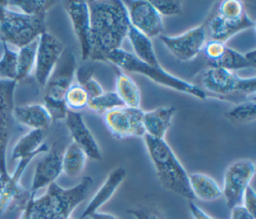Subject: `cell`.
<instances>
[{"label":"cell","instance_id":"1","mask_svg":"<svg viewBox=\"0 0 256 219\" xmlns=\"http://www.w3.org/2000/svg\"><path fill=\"white\" fill-rule=\"evenodd\" d=\"M91 27L89 60L106 62L110 53L121 48L130 22L123 1H88Z\"/></svg>","mask_w":256,"mask_h":219},{"label":"cell","instance_id":"2","mask_svg":"<svg viewBox=\"0 0 256 219\" xmlns=\"http://www.w3.org/2000/svg\"><path fill=\"white\" fill-rule=\"evenodd\" d=\"M143 138L162 187L189 202L194 201L189 185V174L165 139H156L149 135Z\"/></svg>","mask_w":256,"mask_h":219},{"label":"cell","instance_id":"3","mask_svg":"<svg viewBox=\"0 0 256 219\" xmlns=\"http://www.w3.org/2000/svg\"><path fill=\"white\" fill-rule=\"evenodd\" d=\"M93 186V179L85 176L80 183L71 188H63L56 182L48 186L47 192L33 198L29 219H65L82 203Z\"/></svg>","mask_w":256,"mask_h":219},{"label":"cell","instance_id":"4","mask_svg":"<svg viewBox=\"0 0 256 219\" xmlns=\"http://www.w3.org/2000/svg\"><path fill=\"white\" fill-rule=\"evenodd\" d=\"M195 83L206 97L232 101L236 104L254 99L256 93L255 76L243 78L236 73L217 67H207L195 78Z\"/></svg>","mask_w":256,"mask_h":219},{"label":"cell","instance_id":"5","mask_svg":"<svg viewBox=\"0 0 256 219\" xmlns=\"http://www.w3.org/2000/svg\"><path fill=\"white\" fill-rule=\"evenodd\" d=\"M202 25L207 41L226 43L237 33L254 28L255 22L248 15L242 1L226 0L214 4Z\"/></svg>","mask_w":256,"mask_h":219},{"label":"cell","instance_id":"6","mask_svg":"<svg viewBox=\"0 0 256 219\" xmlns=\"http://www.w3.org/2000/svg\"><path fill=\"white\" fill-rule=\"evenodd\" d=\"M120 69L121 71L128 73H138L146 76L147 78L153 80L155 83L162 85L167 88H171L181 93L189 94L193 97H196L200 100H206L207 97L203 91H201L196 85L185 81L177 76H174L164 70L161 66L154 67L149 64H146L139 60L132 53L125 51L120 48L112 53H110L107 57V61Z\"/></svg>","mask_w":256,"mask_h":219},{"label":"cell","instance_id":"7","mask_svg":"<svg viewBox=\"0 0 256 219\" xmlns=\"http://www.w3.org/2000/svg\"><path fill=\"white\" fill-rule=\"evenodd\" d=\"M46 14L26 15L7 7L0 29V42L19 49L38 39L47 31Z\"/></svg>","mask_w":256,"mask_h":219},{"label":"cell","instance_id":"8","mask_svg":"<svg viewBox=\"0 0 256 219\" xmlns=\"http://www.w3.org/2000/svg\"><path fill=\"white\" fill-rule=\"evenodd\" d=\"M18 82L0 80V178L6 181L10 173L7 167V149L12 135L14 92Z\"/></svg>","mask_w":256,"mask_h":219},{"label":"cell","instance_id":"9","mask_svg":"<svg viewBox=\"0 0 256 219\" xmlns=\"http://www.w3.org/2000/svg\"><path fill=\"white\" fill-rule=\"evenodd\" d=\"M255 163L240 159L230 164L224 174L222 193L229 209L241 204L242 196L255 175Z\"/></svg>","mask_w":256,"mask_h":219},{"label":"cell","instance_id":"10","mask_svg":"<svg viewBox=\"0 0 256 219\" xmlns=\"http://www.w3.org/2000/svg\"><path fill=\"white\" fill-rule=\"evenodd\" d=\"M103 116L107 129L117 139L144 137L146 134L143 124L144 111L141 108L123 106L113 109Z\"/></svg>","mask_w":256,"mask_h":219},{"label":"cell","instance_id":"11","mask_svg":"<svg viewBox=\"0 0 256 219\" xmlns=\"http://www.w3.org/2000/svg\"><path fill=\"white\" fill-rule=\"evenodd\" d=\"M169 52L179 61L187 62L196 58L207 42L203 25L194 27L177 36H159Z\"/></svg>","mask_w":256,"mask_h":219},{"label":"cell","instance_id":"12","mask_svg":"<svg viewBox=\"0 0 256 219\" xmlns=\"http://www.w3.org/2000/svg\"><path fill=\"white\" fill-rule=\"evenodd\" d=\"M131 26L149 37H159L164 32L162 16L157 12L150 0L123 1Z\"/></svg>","mask_w":256,"mask_h":219},{"label":"cell","instance_id":"13","mask_svg":"<svg viewBox=\"0 0 256 219\" xmlns=\"http://www.w3.org/2000/svg\"><path fill=\"white\" fill-rule=\"evenodd\" d=\"M64 51L61 41L48 31L39 37L34 75L40 86H46Z\"/></svg>","mask_w":256,"mask_h":219},{"label":"cell","instance_id":"14","mask_svg":"<svg viewBox=\"0 0 256 219\" xmlns=\"http://www.w3.org/2000/svg\"><path fill=\"white\" fill-rule=\"evenodd\" d=\"M34 158L29 157L18 161V165L9 178L3 182L0 193V218L7 209L24 210L30 201L32 194L20 184L21 177Z\"/></svg>","mask_w":256,"mask_h":219},{"label":"cell","instance_id":"15","mask_svg":"<svg viewBox=\"0 0 256 219\" xmlns=\"http://www.w3.org/2000/svg\"><path fill=\"white\" fill-rule=\"evenodd\" d=\"M75 73L76 59L71 52L64 51L54 69V72L44 87V97L53 100L64 101L67 91L73 85Z\"/></svg>","mask_w":256,"mask_h":219},{"label":"cell","instance_id":"16","mask_svg":"<svg viewBox=\"0 0 256 219\" xmlns=\"http://www.w3.org/2000/svg\"><path fill=\"white\" fill-rule=\"evenodd\" d=\"M65 8L81 47L82 60L87 61L91 53V27L88 3L86 1H68L65 3Z\"/></svg>","mask_w":256,"mask_h":219},{"label":"cell","instance_id":"17","mask_svg":"<svg viewBox=\"0 0 256 219\" xmlns=\"http://www.w3.org/2000/svg\"><path fill=\"white\" fill-rule=\"evenodd\" d=\"M65 121L72 137V142L84 151L87 158L95 161H101L103 156L98 142L87 127L82 114L79 112L68 111Z\"/></svg>","mask_w":256,"mask_h":219},{"label":"cell","instance_id":"18","mask_svg":"<svg viewBox=\"0 0 256 219\" xmlns=\"http://www.w3.org/2000/svg\"><path fill=\"white\" fill-rule=\"evenodd\" d=\"M62 157L63 154L55 148H51L45 153L35 167L30 190L31 193L36 194L38 190L56 182L63 173Z\"/></svg>","mask_w":256,"mask_h":219},{"label":"cell","instance_id":"19","mask_svg":"<svg viewBox=\"0 0 256 219\" xmlns=\"http://www.w3.org/2000/svg\"><path fill=\"white\" fill-rule=\"evenodd\" d=\"M127 175V171L124 167H117L112 170L100 188L97 190L95 195L90 200L86 209L81 215V219L89 217L91 214L97 212L103 205H105L118 190L120 185L123 183Z\"/></svg>","mask_w":256,"mask_h":219},{"label":"cell","instance_id":"20","mask_svg":"<svg viewBox=\"0 0 256 219\" xmlns=\"http://www.w3.org/2000/svg\"><path fill=\"white\" fill-rule=\"evenodd\" d=\"M48 130H30L23 135L14 145L11 152V161L25 158H36L41 153H46L50 148L45 143Z\"/></svg>","mask_w":256,"mask_h":219},{"label":"cell","instance_id":"21","mask_svg":"<svg viewBox=\"0 0 256 219\" xmlns=\"http://www.w3.org/2000/svg\"><path fill=\"white\" fill-rule=\"evenodd\" d=\"M13 117L15 122L30 130H48L53 122L45 106L40 103L15 106Z\"/></svg>","mask_w":256,"mask_h":219},{"label":"cell","instance_id":"22","mask_svg":"<svg viewBox=\"0 0 256 219\" xmlns=\"http://www.w3.org/2000/svg\"><path fill=\"white\" fill-rule=\"evenodd\" d=\"M177 109L174 106H163L150 111H144L143 124L146 134L156 139H165Z\"/></svg>","mask_w":256,"mask_h":219},{"label":"cell","instance_id":"23","mask_svg":"<svg viewBox=\"0 0 256 219\" xmlns=\"http://www.w3.org/2000/svg\"><path fill=\"white\" fill-rule=\"evenodd\" d=\"M188 177L189 185L195 199L212 202L223 197L222 188L209 175L197 172L189 174Z\"/></svg>","mask_w":256,"mask_h":219},{"label":"cell","instance_id":"24","mask_svg":"<svg viewBox=\"0 0 256 219\" xmlns=\"http://www.w3.org/2000/svg\"><path fill=\"white\" fill-rule=\"evenodd\" d=\"M127 38L134 50L136 56L142 62L154 67H160V62L156 56L153 43L149 37L135 29L133 26L129 27Z\"/></svg>","mask_w":256,"mask_h":219},{"label":"cell","instance_id":"25","mask_svg":"<svg viewBox=\"0 0 256 219\" xmlns=\"http://www.w3.org/2000/svg\"><path fill=\"white\" fill-rule=\"evenodd\" d=\"M116 94L125 107L140 108L141 90L137 83L125 72L116 70Z\"/></svg>","mask_w":256,"mask_h":219},{"label":"cell","instance_id":"26","mask_svg":"<svg viewBox=\"0 0 256 219\" xmlns=\"http://www.w3.org/2000/svg\"><path fill=\"white\" fill-rule=\"evenodd\" d=\"M84 151L75 143L71 142L62 157L63 173L70 178H76L82 174L87 162Z\"/></svg>","mask_w":256,"mask_h":219},{"label":"cell","instance_id":"27","mask_svg":"<svg viewBox=\"0 0 256 219\" xmlns=\"http://www.w3.org/2000/svg\"><path fill=\"white\" fill-rule=\"evenodd\" d=\"M38 43L39 38L17 50V82L27 79L34 72Z\"/></svg>","mask_w":256,"mask_h":219},{"label":"cell","instance_id":"28","mask_svg":"<svg viewBox=\"0 0 256 219\" xmlns=\"http://www.w3.org/2000/svg\"><path fill=\"white\" fill-rule=\"evenodd\" d=\"M208 67H217V68H223L229 71L234 70H240V69H250L255 68L245 57L244 54L229 48L228 46L225 47L222 55L211 65Z\"/></svg>","mask_w":256,"mask_h":219},{"label":"cell","instance_id":"29","mask_svg":"<svg viewBox=\"0 0 256 219\" xmlns=\"http://www.w3.org/2000/svg\"><path fill=\"white\" fill-rule=\"evenodd\" d=\"M3 46V54L0 58V80L1 81H16L17 82V50L1 42Z\"/></svg>","mask_w":256,"mask_h":219},{"label":"cell","instance_id":"30","mask_svg":"<svg viewBox=\"0 0 256 219\" xmlns=\"http://www.w3.org/2000/svg\"><path fill=\"white\" fill-rule=\"evenodd\" d=\"M225 116L229 120L237 123L254 122L256 119L255 98L236 104L234 107L226 112Z\"/></svg>","mask_w":256,"mask_h":219},{"label":"cell","instance_id":"31","mask_svg":"<svg viewBox=\"0 0 256 219\" xmlns=\"http://www.w3.org/2000/svg\"><path fill=\"white\" fill-rule=\"evenodd\" d=\"M123 103L116 92H104L102 95L90 99L87 105L91 111L98 114H105L113 109L123 107Z\"/></svg>","mask_w":256,"mask_h":219},{"label":"cell","instance_id":"32","mask_svg":"<svg viewBox=\"0 0 256 219\" xmlns=\"http://www.w3.org/2000/svg\"><path fill=\"white\" fill-rule=\"evenodd\" d=\"M65 104L69 111L79 112L87 108L89 97L82 86L73 84L65 95Z\"/></svg>","mask_w":256,"mask_h":219},{"label":"cell","instance_id":"33","mask_svg":"<svg viewBox=\"0 0 256 219\" xmlns=\"http://www.w3.org/2000/svg\"><path fill=\"white\" fill-rule=\"evenodd\" d=\"M6 5L9 9L26 15H38L41 13H47L51 3L44 0L6 1Z\"/></svg>","mask_w":256,"mask_h":219},{"label":"cell","instance_id":"34","mask_svg":"<svg viewBox=\"0 0 256 219\" xmlns=\"http://www.w3.org/2000/svg\"><path fill=\"white\" fill-rule=\"evenodd\" d=\"M43 105L47 109L52 121H63L66 119L69 110L65 104V101H58L44 97Z\"/></svg>","mask_w":256,"mask_h":219},{"label":"cell","instance_id":"35","mask_svg":"<svg viewBox=\"0 0 256 219\" xmlns=\"http://www.w3.org/2000/svg\"><path fill=\"white\" fill-rule=\"evenodd\" d=\"M150 2L161 16H177L183 12L182 3L180 1L150 0Z\"/></svg>","mask_w":256,"mask_h":219},{"label":"cell","instance_id":"36","mask_svg":"<svg viewBox=\"0 0 256 219\" xmlns=\"http://www.w3.org/2000/svg\"><path fill=\"white\" fill-rule=\"evenodd\" d=\"M134 219H165L158 208L152 205H138L127 211Z\"/></svg>","mask_w":256,"mask_h":219},{"label":"cell","instance_id":"37","mask_svg":"<svg viewBox=\"0 0 256 219\" xmlns=\"http://www.w3.org/2000/svg\"><path fill=\"white\" fill-rule=\"evenodd\" d=\"M79 85L84 88V90L86 91V93L89 97V100L96 98L105 92L103 87L101 86V84L94 77L88 78L87 80H85L83 83H81Z\"/></svg>","mask_w":256,"mask_h":219},{"label":"cell","instance_id":"38","mask_svg":"<svg viewBox=\"0 0 256 219\" xmlns=\"http://www.w3.org/2000/svg\"><path fill=\"white\" fill-rule=\"evenodd\" d=\"M243 202V207H245L250 213L255 215V210H256V195L254 189L250 186L247 187L245 192L243 193L242 196V201Z\"/></svg>","mask_w":256,"mask_h":219},{"label":"cell","instance_id":"39","mask_svg":"<svg viewBox=\"0 0 256 219\" xmlns=\"http://www.w3.org/2000/svg\"><path fill=\"white\" fill-rule=\"evenodd\" d=\"M230 219H255V215L250 213L245 207L239 204L231 209Z\"/></svg>","mask_w":256,"mask_h":219},{"label":"cell","instance_id":"40","mask_svg":"<svg viewBox=\"0 0 256 219\" xmlns=\"http://www.w3.org/2000/svg\"><path fill=\"white\" fill-rule=\"evenodd\" d=\"M189 210L193 217V219H215L208 215L204 210H202L199 206H197L193 201L189 202Z\"/></svg>","mask_w":256,"mask_h":219},{"label":"cell","instance_id":"41","mask_svg":"<svg viewBox=\"0 0 256 219\" xmlns=\"http://www.w3.org/2000/svg\"><path fill=\"white\" fill-rule=\"evenodd\" d=\"M90 219H118L115 215L110 213H103V212H95L89 216Z\"/></svg>","mask_w":256,"mask_h":219},{"label":"cell","instance_id":"42","mask_svg":"<svg viewBox=\"0 0 256 219\" xmlns=\"http://www.w3.org/2000/svg\"><path fill=\"white\" fill-rule=\"evenodd\" d=\"M35 195H36V194H34V193L32 194V197H31L30 201L28 202V204H27V206L25 207V209L21 211V215H20V217H19L18 219H29V214H30V207H31V202H32L33 198L35 197Z\"/></svg>","mask_w":256,"mask_h":219},{"label":"cell","instance_id":"43","mask_svg":"<svg viewBox=\"0 0 256 219\" xmlns=\"http://www.w3.org/2000/svg\"><path fill=\"white\" fill-rule=\"evenodd\" d=\"M6 10H7L6 1H0V29H1V27H2L4 18H5Z\"/></svg>","mask_w":256,"mask_h":219},{"label":"cell","instance_id":"44","mask_svg":"<svg viewBox=\"0 0 256 219\" xmlns=\"http://www.w3.org/2000/svg\"><path fill=\"white\" fill-rule=\"evenodd\" d=\"M246 59L253 65V66H256V53H255V50H251L249 52H247L246 54H244Z\"/></svg>","mask_w":256,"mask_h":219},{"label":"cell","instance_id":"45","mask_svg":"<svg viewBox=\"0 0 256 219\" xmlns=\"http://www.w3.org/2000/svg\"><path fill=\"white\" fill-rule=\"evenodd\" d=\"M1 189H2V180L0 179V192H1Z\"/></svg>","mask_w":256,"mask_h":219},{"label":"cell","instance_id":"46","mask_svg":"<svg viewBox=\"0 0 256 219\" xmlns=\"http://www.w3.org/2000/svg\"><path fill=\"white\" fill-rule=\"evenodd\" d=\"M65 219H76V218H72V217H68V218H65Z\"/></svg>","mask_w":256,"mask_h":219}]
</instances>
